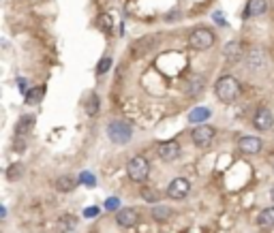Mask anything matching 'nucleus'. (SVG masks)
Returning a JSON list of instances; mask_svg holds the SVG:
<instances>
[{
	"label": "nucleus",
	"mask_w": 274,
	"mask_h": 233,
	"mask_svg": "<svg viewBox=\"0 0 274 233\" xmlns=\"http://www.w3.org/2000/svg\"><path fill=\"white\" fill-rule=\"evenodd\" d=\"M214 94H216V99L223 101V103H233L240 96L238 79L231 77V75L219 77V79H216V84H214Z\"/></svg>",
	"instance_id": "1"
},
{
	"label": "nucleus",
	"mask_w": 274,
	"mask_h": 233,
	"mask_svg": "<svg viewBox=\"0 0 274 233\" xmlns=\"http://www.w3.org/2000/svg\"><path fill=\"white\" fill-rule=\"evenodd\" d=\"M131 126H128L124 120H114V122H109L107 126V137L111 143H116V146H124V143L131 141Z\"/></svg>",
	"instance_id": "2"
},
{
	"label": "nucleus",
	"mask_w": 274,
	"mask_h": 233,
	"mask_svg": "<svg viewBox=\"0 0 274 233\" xmlns=\"http://www.w3.org/2000/svg\"><path fill=\"white\" fill-rule=\"evenodd\" d=\"M126 173L133 182H146L150 175V163L146 160V156H133L126 163Z\"/></svg>",
	"instance_id": "3"
},
{
	"label": "nucleus",
	"mask_w": 274,
	"mask_h": 233,
	"mask_svg": "<svg viewBox=\"0 0 274 233\" xmlns=\"http://www.w3.org/2000/svg\"><path fill=\"white\" fill-rule=\"evenodd\" d=\"M189 45L193 47V50H210V47L214 45V32L210 28H195L189 35Z\"/></svg>",
	"instance_id": "4"
},
{
	"label": "nucleus",
	"mask_w": 274,
	"mask_h": 233,
	"mask_svg": "<svg viewBox=\"0 0 274 233\" xmlns=\"http://www.w3.org/2000/svg\"><path fill=\"white\" fill-rule=\"evenodd\" d=\"M214 135H216V131H214L212 126L199 124V126L193 128L191 139H193V143H195V146H199V148H208V146H210V143L214 141Z\"/></svg>",
	"instance_id": "5"
},
{
	"label": "nucleus",
	"mask_w": 274,
	"mask_h": 233,
	"mask_svg": "<svg viewBox=\"0 0 274 233\" xmlns=\"http://www.w3.org/2000/svg\"><path fill=\"white\" fill-rule=\"evenodd\" d=\"M159 158L161 160H165V163H172V160H176L180 156V143L178 141H163V143H159Z\"/></svg>",
	"instance_id": "6"
},
{
	"label": "nucleus",
	"mask_w": 274,
	"mask_h": 233,
	"mask_svg": "<svg viewBox=\"0 0 274 233\" xmlns=\"http://www.w3.org/2000/svg\"><path fill=\"white\" fill-rule=\"evenodd\" d=\"M189 190H191V184L189 180H184V178H176L169 182V186H167V195L172 197V199H184L189 195Z\"/></svg>",
	"instance_id": "7"
},
{
	"label": "nucleus",
	"mask_w": 274,
	"mask_h": 233,
	"mask_svg": "<svg viewBox=\"0 0 274 233\" xmlns=\"http://www.w3.org/2000/svg\"><path fill=\"white\" fill-rule=\"evenodd\" d=\"M253 124L257 131H270L272 124H274V116H272V111L268 107H261V109H257V114L253 118Z\"/></svg>",
	"instance_id": "8"
},
{
	"label": "nucleus",
	"mask_w": 274,
	"mask_h": 233,
	"mask_svg": "<svg viewBox=\"0 0 274 233\" xmlns=\"http://www.w3.org/2000/svg\"><path fill=\"white\" fill-rule=\"evenodd\" d=\"M155 43H157V37L155 35H146V37L137 39V41L131 45V52H133V56H144V54H148L152 47H155Z\"/></svg>",
	"instance_id": "9"
},
{
	"label": "nucleus",
	"mask_w": 274,
	"mask_h": 233,
	"mask_svg": "<svg viewBox=\"0 0 274 233\" xmlns=\"http://www.w3.org/2000/svg\"><path fill=\"white\" fill-rule=\"evenodd\" d=\"M137 220H140V214H137V210H133V207H122V210H118V214H116V222L120 227H133V224H137Z\"/></svg>",
	"instance_id": "10"
},
{
	"label": "nucleus",
	"mask_w": 274,
	"mask_h": 233,
	"mask_svg": "<svg viewBox=\"0 0 274 233\" xmlns=\"http://www.w3.org/2000/svg\"><path fill=\"white\" fill-rule=\"evenodd\" d=\"M238 148H240V152H244V154H257V152L261 150V139L248 135V137L238 139Z\"/></svg>",
	"instance_id": "11"
},
{
	"label": "nucleus",
	"mask_w": 274,
	"mask_h": 233,
	"mask_svg": "<svg viewBox=\"0 0 274 233\" xmlns=\"http://www.w3.org/2000/svg\"><path fill=\"white\" fill-rule=\"evenodd\" d=\"M32 128H35V116H22L18 120V124H15V135L18 137H28L32 133Z\"/></svg>",
	"instance_id": "12"
},
{
	"label": "nucleus",
	"mask_w": 274,
	"mask_h": 233,
	"mask_svg": "<svg viewBox=\"0 0 274 233\" xmlns=\"http://www.w3.org/2000/svg\"><path fill=\"white\" fill-rule=\"evenodd\" d=\"M77 229V218L73 214H64L58 218V222H56V231L58 233H71Z\"/></svg>",
	"instance_id": "13"
},
{
	"label": "nucleus",
	"mask_w": 274,
	"mask_h": 233,
	"mask_svg": "<svg viewBox=\"0 0 274 233\" xmlns=\"http://www.w3.org/2000/svg\"><path fill=\"white\" fill-rule=\"evenodd\" d=\"M223 54H225V58H227L229 62H238L240 58H242V43H238V41H229L227 45H225V50H223Z\"/></svg>",
	"instance_id": "14"
},
{
	"label": "nucleus",
	"mask_w": 274,
	"mask_h": 233,
	"mask_svg": "<svg viewBox=\"0 0 274 233\" xmlns=\"http://www.w3.org/2000/svg\"><path fill=\"white\" fill-rule=\"evenodd\" d=\"M265 9H268V3H265V0H248L244 18H257V15H263Z\"/></svg>",
	"instance_id": "15"
},
{
	"label": "nucleus",
	"mask_w": 274,
	"mask_h": 233,
	"mask_svg": "<svg viewBox=\"0 0 274 233\" xmlns=\"http://www.w3.org/2000/svg\"><path fill=\"white\" fill-rule=\"evenodd\" d=\"M212 116V111L208 109V107H195V109H191L189 111V122H193V124H201L204 122L206 124V120Z\"/></svg>",
	"instance_id": "16"
},
{
	"label": "nucleus",
	"mask_w": 274,
	"mask_h": 233,
	"mask_svg": "<svg viewBox=\"0 0 274 233\" xmlns=\"http://www.w3.org/2000/svg\"><path fill=\"white\" fill-rule=\"evenodd\" d=\"M257 224L263 227V229L274 227V205L272 207H265V210L259 212V216H257Z\"/></svg>",
	"instance_id": "17"
},
{
	"label": "nucleus",
	"mask_w": 274,
	"mask_h": 233,
	"mask_svg": "<svg viewBox=\"0 0 274 233\" xmlns=\"http://www.w3.org/2000/svg\"><path fill=\"white\" fill-rule=\"evenodd\" d=\"M75 186H77V180L71 178V175H60V178L56 180V188H58L60 192H69V190H73Z\"/></svg>",
	"instance_id": "18"
},
{
	"label": "nucleus",
	"mask_w": 274,
	"mask_h": 233,
	"mask_svg": "<svg viewBox=\"0 0 274 233\" xmlns=\"http://www.w3.org/2000/svg\"><path fill=\"white\" fill-rule=\"evenodd\" d=\"M84 109H86V116L94 118L96 114H99V96H96V94H90V96H88L86 103H84Z\"/></svg>",
	"instance_id": "19"
},
{
	"label": "nucleus",
	"mask_w": 274,
	"mask_h": 233,
	"mask_svg": "<svg viewBox=\"0 0 274 233\" xmlns=\"http://www.w3.org/2000/svg\"><path fill=\"white\" fill-rule=\"evenodd\" d=\"M43 96H45V88L39 86V88H35V90L26 92V103H28V105H37V103L43 101Z\"/></svg>",
	"instance_id": "20"
},
{
	"label": "nucleus",
	"mask_w": 274,
	"mask_h": 233,
	"mask_svg": "<svg viewBox=\"0 0 274 233\" xmlns=\"http://www.w3.org/2000/svg\"><path fill=\"white\" fill-rule=\"evenodd\" d=\"M263 52L261 50H253L251 54H248V67L251 69H257V64H259V67H263Z\"/></svg>",
	"instance_id": "21"
},
{
	"label": "nucleus",
	"mask_w": 274,
	"mask_h": 233,
	"mask_svg": "<svg viewBox=\"0 0 274 233\" xmlns=\"http://www.w3.org/2000/svg\"><path fill=\"white\" fill-rule=\"evenodd\" d=\"M152 218L155 220H167V218H172V210L165 205H157L155 210H152Z\"/></svg>",
	"instance_id": "22"
},
{
	"label": "nucleus",
	"mask_w": 274,
	"mask_h": 233,
	"mask_svg": "<svg viewBox=\"0 0 274 233\" xmlns=\"http://www.w3.org/2000/svg\"><path fill=\"white\" fill-rule=\"evenodd\" d=\"M22 173H24V167H22L20 163H15V165H11V167H9V171H7V178H9V180L13 182V180L22 178Z\"/></svg>",
	"instance_id": "23"
},
{
	"label": "nucleus",
	"mask_w": 274,
	"mask_h": 233,
	"mask_svg": "<svg viewBox=\"0 0 274 233\" xmlns=\"http://www.w3.org/2000/svg\"><path fill=\"white\" fill-rule=\"evenodd\" d=\"M201 82H204V79H201L199 75H195V77H191V82H189V94H197L199 90H201Z\"/></svg>",
	"instance_id": "24"
},
{
	"label": "nucleus",
	"mask_w": 274,
	"mask_h": 233,
	"mask_svg": "<svg viewBox=\"0 0 274 233\" xmlns=\"http://www.w3.org/2000/svg\"><path fill=\"white\" fill-rule=\"evenodd\" d=\"M79 182L82 184H86L88 188H92V186H96V178L90 173V171H82V175H79Z\"/></svg>",
	"instance_id": "25"
},
{
	"label": "nucleus",
	"mask_w": 274,
	"mask_h": 233,
	"mask_svg": "<svg viewBox=\"0 0 274 233\" xmlns=\"http://www.w3.org/2000/svg\"><path fill=\"white\" fill-rule=\"evenodd\" d=\"M142 195H144V199H146V201H150V203L159 201V197H161L157 190H152V188H148V186H144V188H142Z\"/></svg>",
	"instance_id": "26"
},
{
	"label": "nucleus",
	"mask_w": 274,
	"mask_h": 233,
	"mask_svg": "<svg viewBox=\"0 0 274 233\" xmlns=\"http://www.w3.org/2000/svg\"><path fill=\"white\" fill-rule=\"evenodd\" d=\"M105 210H107V212L120 210V199H118V197H107V199H105Z\"/></svg>",
	"instance_id": "27"
},
{
	"label": "nucleus",
	"mask_w": 274,
	"mask_h": 233,
	"mask_svg": "<svg viewBox=\"0 0 274 233\" xmlns=\"http://www.w3.org/2000/svg\"><path fill=\"white\" fill-rule=\"evenodd\" d=\"M109 69H111V58H109V56H105V58L99 62V67H96V73L103 75V73H107Z\"/></svg>",
	"instance_id": "28"
},
{
	"label": "nucleus",
	"mask_w": 274,
	"mask_h": 233,
	"mask_svg": "<svg viewBox=\"0 0 274 233\" xmlns=\"http://www.w3.org/2000/svg\"><path fill=\"white\" fill-rule=\"evenodd\" d=\"M99 24H101V28H105V30H111V18L105 13V15H101L99 18Z\"/></svg>",
	"instance_id": "29"
},
{
	"label": "nucleus",
	"mask_w": 274,
	"mask_h": 233,
	"mask_svg": "<svg viewBox=\"0 0 274 233\" xmlns=\"http://www.w3.org/2000/svg\"><path fill=\"white\" fill-rule=\"evenodd\" d=\"M84 216H86V218H94V216H99V207H86V210H84Z\"/></svg>",
	"instance_id": "30"
},
{
	"label": "nucleus",
	"mask_w": 274,
	"mask_h": 233,
	"mask_svg": "<svg viewBox=\"0 0 274 233\" xmlns=\"http://www.w3.org/2000/svg\"><path fill=\"white\" fill-rule=\"evenodd\" d=\"M212 18H214V22H216V24H225V18H223V13H221V11L212 13Z\"/></svg>",
	"instance_id": "31"
},
{
	"label": "nucleus",
	"mask_w": 274,
	"mask_h": 233,
	"mask_svg": "<svg viewBox=\"0 0 274 233\" xmlns=\"http://www.w3.org/2000/svg\"><path fill=\"white\" fill-rule=\"evenodd\" d=\"M18 86H20V90H26V79H18Z\"/></svg>",
	"instance_id": "32"
},
{
	"label": "nucleus",
	"mask_w": 274,
	"mask_h": 233,
	"mask_svg": "<svg viewBox=\"0 0 274 233\" xmlns=\"http://www.w3.org/2000/svg\"><path fill=\"white\" fill-rule=\"evenodd\" d=\"M270 199H272V201H274V186H272V190H270Z\"/></svg>",
	"instance_id": "33"
}]
</instances>
